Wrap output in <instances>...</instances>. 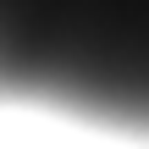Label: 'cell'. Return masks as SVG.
<instances>
[{"label":"cell","mask_w":149,"mask_h":149,"mask_svg":"<svg viewBox=\"0 0 149 149\" xmlns=\"http://www.w3.org/2000/svg\"><path fill=\"white\" fill-rule=\"evenodd\" d=\"M0 105L149 138V0H0Z\"/></svg>","instance_id":"1"}]
</instances>
